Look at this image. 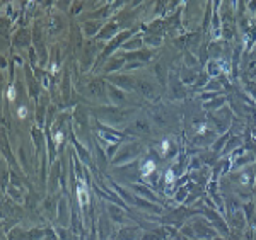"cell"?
I'll use <instances>...</instances> for the list:
<instances>
[{"mask_svg":"<svg viewBox=\"0 0 256 240\" xmlns=\"http://www.w3.org/2000/svg\"><path fill=\"white\" fill-rule=\"evenodd\" d=\"M77 194H79V203H80V206H85V204H87V201H89V194H87V188H85L84 181H80V182H79Z\"/></svg>","mask_w":256,"mask_h":240,"instance_id":"6da1fadb","label":"cell"},{"mask_svg":"<svg viewBox=\"0 0 256 240\" xmlns=\"http://www.w3.org/2000/svg\"><path fill=\"white\" fill-rule=\"evenodd\" d=\"M154 169H156V164L152 162V160H149V162L142 167V174H143V176H150V174L154 172Z\"/></svg>","mask_w":256,"mask_h":240,"instance_id":"7a4b0ae2","label":"cell"},{"mask_svg":"<svg viewBox=\"0 0 256 240\" xmlns=\"http://www.w3.org/2000/svg\"><path fill=\"white\" fill-rule=\"evenodd\" d=\"M7 97H9L11 100H14V99H16V90H14V87H11V89L7 90Z\"/></svg>","mask_w":256,"mask_h":240,"instance_id":"3957f363","label":"cell"},{"mask_svg":"<svg viewBox=\"0 0 256 240\" xmlns=\"http://www.w3.org/2000/svg\"><path fill=\"white\" fill-rule=\"evenodd\" d=\"M17 114H19V118H24V116L27 114V109H26V107H19V111H17Z\"/></svg>","mask_w":256,"mask_h":240,"instance_id":"277c9868","label":"cell"},{"mask_svg":"<svg viewBox=\"0 0 256 240\" xmlns=\"http://www.w3.org/2000/svg\"><path fill=\"white\" fill-rule=\"evenodd\" d=\"M167 150H169V141L164 140V141H162V153H166Z\"/></svg>","mask_w":256,"mask_h":240,"instance_id":"5b68a950","label":"cell"},{"mask_svg":"<svg viewBox=\"0 0 256 240\" xmlns=\"http://www.w3.org/2000/svg\"><path fill=\"white\" fill-rule=\"evenodd\" d=\"M166 181H167V182H173V172H171V170H167V174H166Z\"/></svg>","mask_w":256,"mask_h":240,"instance_id":"8992f818","label":"cell"},{"mask_svg":"<svg viewBox=\"0 0 256 240\" xmlns=\"http://www.w3.org/2000/svg\"><path fill=\"white\" fill-rule=\"evenodd\" d=\"M62 138H63V135H62V133H57V136H55V140H57V143H60V141H62Z\"/></svg>","mask_w":256,"mask_h":240,"instance_id":"52a82bcc","label":"cell"}]
</instances>
